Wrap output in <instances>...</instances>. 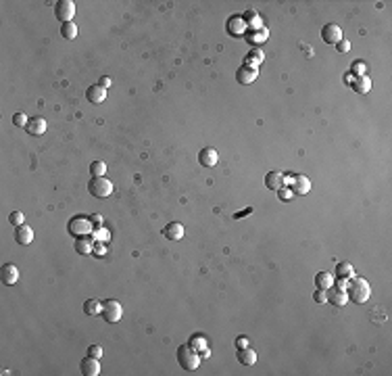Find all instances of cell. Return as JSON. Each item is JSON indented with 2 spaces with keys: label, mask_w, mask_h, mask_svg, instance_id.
Wrapping results in <instances>:
<instances>
[{
  "label": "cell",
  "mask_w": 392,
  "mask_h": 376,
  "mask_svg": "<svg viewBox=\"0 0 392 376\" xmlns=\"http://www.w3.org/2000/svg\"><path fill=\"white\" fill-rule=\"evenodd\" d=\"M248 343H250L248 336H246V334H240L238 339H236V347H238V349H244V347H248Z\"/></svg>",
  "instance_id": "f35d334b"
},
{
  "label": "cell",
  "mask_w": 392,
  "mask_h": 376,
  "mask_svg": "<svg viewBox=\"0 0 392 376\" xmlns=\"http://www.w3.org/2000/svg\"><path fill=\"white\" fill-rule=\"evenodd\" d=\"M67 230H69V234H71V236L84 238V236H88V234L94 232V224H92L90 215H75V217L69 219Z\"/></svg>",
  "instance_id": "3957f363"
},
{
  "label": "cell",
  "mask_w": 392,
  "mask_h": 376,
  "mask_svg": "<svg viewBox=\"0 0 392 376\" xmlns=\"http://www.w3.org/2000/svg\"><path fill=\"white\" fill-rule=\"evenodd\" d=\"M365 71H367V65L363 61H355L350 65V73L355 75V77H359V75H365Z\"/></svg>",
  "instance_id": "1f68e13d"
},
{
  "label": "cell",
  "mask_w": 392,
  "mask_h": 376,
  "mask_svg": "<svg viewBox=\"0 0 392 376\" xmlns=\"http://www.w3.org/2000/svg\"><path fill=\"white\" fill-rule=\"evenodd\" d=\"M188 345H190L192 349L198 351V353H200L202 349H207V347H209V345H207V336H205V334H192V336H190V341H188Z\"/></svg>",
  "instance_id": "f546056e"
},
{
  "label": "cell",
  "mask_w": 392,
  "mask_h": 376,
  "mask_svg": "<svg viewBox=\"0 0 392 376\" xmlns=\"http://www.w3.org/2000/svg\"><path fill=\"white\" fill-rule=\"evenodd\" d=\"M73 15H75V2L73 0H59V2L54 4V17L61 21V25L63 23H71Z\"/></svg>",
  "instance_id": "52a82bcc"
},
{
  "label": "cell",
  "mask_w": 392,
  "mask_h": 376,
  "mask_svg": "<svg viewBox=\"0 0 392 376\" xmlns=\"http://www.w3.org/2000/svg\"><path fill=\"white\" fill-rule=\"evenodd\" d=\"M163 236L167 240H179L184 238V226L179 222H169L165 228H163Z\"/></svg>",
  "instance_id": "ac0fdd59"
},
{
  "label": "cell",
  "mask_w": 392,
  "mask_h": 376,
  "mask_svg": "<svg viewBox=\"0 0 392 376\" xmlns=\"http://www.w3.org/2000/svg\"><path fill=\"white\" fill-rule=\"evenodd\" d=\"M88 192L96 199H107L113 194V182L105 176H92L88 182Z\"/></svg>",
  "instance_id": "277c9868"
},
{
  "label": "cell",
  "mask_w": 392,
  "mask_h": 376,
  "mask_svg": "<svg viewBox=\"0 0 392 376\" xmlns=\"http://www.w3.org/2000/svg\"><path fill=\"white\" fill-rule=\"evenodd\" d=\"M257 75H259V69L248 67V65H242L238 71H236V80H238V84L246 86V84H253L257 80Z\"/></svg>",
  "instance_id": "2e32d148"
},
{
  "label": "cell",
  "mask_w": 392,
  "mask_h": 376,
  "mask_svg": "<svg viewBox=\"0 0 392 376\" xmlns=\"http://www.w3.org/2000/svg\"><path fill=\"white\" fill-rule=\"evenodd\" d=\"M9 222L17 228V226H23V222H25V215L21 213V211H13V213L9 215Z\"/></svg>",
  "instance_id": "d6a6232c"
},
{
  "label": "cell",
  "mask_w": 392,
  "mask_h": 376,
  "mask_svg": "<svg viewBox=\"0 0 392 376\" xmlns=\"http://www.w3.org/2000/svg\"><path fill=\"white\" fill-rule=\"evenodd\" d=\"M15 240H17L19 245H29V242L34 240V230H31L27 224L17 226V230H15Z\"/></svg>",
  "instance_id": "ffe728a7"
},
{
  "label": "cell",
  "mask_w": 392,
  "mask_h": 376,
  "mask_svg": "<svg viewBox=\"0 0 392 376\" xmlns=\"http://www.w3.org/2000/svg\"><path fill=\"white\" fill-rule=\"evenodd\" d=\"M75 251L80 255H90L92 251H94V242L90 238H86V236L84 238H77L75 240Z\"/></svg>",
  "instance_id": "83f0119b"
},
{
  "label": "cell",
  "mask_w": 392,
  "mask_h": 376,
  "mask_svg": "<svg viewBox=\"0 0 392 376\" xmlns=\"http://www.w3.org/2000/svg\"><path fill=\"white\" fill-rule=\"evenodd\" d=\"M100 86H103V88H109V86H111L113 82H111V77H107V75H103V77H100V82H98Z\"/></svg>",
  "instance_id": "60d3db41"
},
{
  "label": "cell",
  "mask_w": 392,
  "mask_h": 376,
  "mask_svg": "<svg viewBox=\"0 0 392 376\" xmlns=\"http://www.w3.org/2000/svg\"><path fill=\"white\" fill-rule=\"evenodd\" d=\"M327 301H330L332 305H336V307H344V305L348 303V295L344 288H338L336 284H332L330 288H327Z\"/></svg>",
  "instance_id": "8fae6325"
},
{
  "label": "cell",
  "mask_w": 392,
  "mask_h": 376,
  "mask_svg": "<svg viewBox=\"0 0 392 376\" xmlns=\"http://www.w3.org/2000/svg\"><path fill=\"white\" fill-rule=\"evenodd\" d=\"M27 121H29V117H25L23 113H15V115H13V123L17 125V128H25Z\"/></svg>",
  "instance_id": "836d02e7"
},
{
  "label": "cell",
  "mask_w": 392,
  "mask_h": 376,
  "mask_svg": "<svg viewBox=\"0 0 392 376\" xmlns=\"http://www.w3.org/2000/svg\"><path fill=\"white\" fill-rule=\"evenodd\" d=\"M263 59H265V54H263V50H259V48H253L248 52V57L244 59V65H248V67H255V69H259V65L263 63Z\"/></svg>",
  "instance_id": "cb8c5ba5"
},
{
  "label": "cell",
  "mask_w": 392,
  "mask_h": 376,
  "mask_svg": "<svg viewBox=\"0 0 392 376\" xmlns=\"http://www.w3.org/2000/svg\"><path fill=\"white\" fill-rule=\"evenodd\" d=\"M321 40L326 44H338L342 40V27L338 23H326L324 27H321Z\"/></svg>",
  "instance_id": "9c48e42d"
},
{
  "label": "cell",
  "mask_w": 392,
  "mask_h": 376,
  "mask_svg": "<svg viewBox=\"0 0 392 376\" xmlns=\"http://www.w3.org/2000/svg\"><path fill=\"white\" fill-rule=\"evenodd\" d=\"M90 219H92L94 228H100V226H103V215H100V213H92Z\"/></svg>",
  "instance_id": "ab89813d"
},
{
  "label": "cell",
  "mask_w": 392,
  "mask_h": 376,
  "mask_svg": "<svg viewBox=\"0 0 392 376\" xmlns=\"http://www.w3.org/2000/svg\"><path fill=\"white\" fill-rule=\"evenodd\" d=\"M336 276H338V278H347V280H350L352 276H355V268H352V263H348V261H340L338 265H336Z\"/></svg>",
  "instance_id": "484cf974"
},
{
  "label": "cell",
  "mask_w": 392,
  "mask_h": 376,
  "mask_svg": "<svg viewBox=\"0 0 392 376\" xmlns=\"http://www.w3.org/2000/svg\"><path fill=\"white\" fill-rule=\"evenodd\" d=\"M107 171V163L105 161H92L90 163V174L92 176H105Z\"/></svg>",
  "instance_id": "4dcf8cb0"
},
{
  "label": "cell",
  "mask_w": 392,
  "mask_h": 376,
  "mask_svg": "<svg viewBox=\"0 0 392 376\" xmlns=\"http://www.w3.org/2000/svg\"><path fill=\"white\" fill-rule=\"evenodd\" d=\"M77 31H80V29H77V25H75L73 21L71 23H63V25H61V36L65 38V40H75Z\"/></svg>",
  "instance_id": "f1b7e54d"
},
{
  "label": "cell",
  "mask_w": 392,
  "mask_h": 376,
  "mask_svg": "<svg viewBox=\"0 0 392 376\" xmlns=\"http://www.w3.org/2000/svg\"><path fill=\"white\" fill-rule=\"evenodd\" d=\"M88 355L90 357H103V347H100V345H90V347H88Z\"/></svg>",
  "instance_id": "d590c367"
},
{
  "label": "cell",
  "mask_w": 392,
  "mask_h": 376,
  "mask_svg": "<svg viewBox=\"0 0 392 376\" xmlns=\"http://www.w3.org/2000/svg\"><path fill=\"white\" fill-rule=\"evenodd\" d=\"M265 186L269 188V190H280V188L286 186V180H284V174H280V171H269L267 176H265Z\"/></svg>",
  "instance_id": "d6986e66"
},
{
  "label": "cell",
  "mask_w": 392,
  "mask_h": 376,
  "mask_svg": "<svg viewBox=\"0 0 392 376\" xmlns=\"http://www.w3.org/2000/svg\"><path fill=\"white\" fill-rule=\"evenodd\" d=\"M177 364L184 368L186 372H192L198 368L200 364V353L196 349H192L190 345H182V347H177Z\"/></svg>",
  "instance_id": "7a4b0ae2"
},
{
  "label": "cell",
  "mask_w": 392,
  "mask_h": 376,
  "mask_svg": "<svg viewBox=\"0 0 392 376\" xmlns=\"http://www.w3.org/2000/svg\"><path fill=\"white\" fill-rule=\"evenodd\" d=\"M25 130H27V134H31V136H42L44 132L48 130V123H46L44 117L36 115V117H29V121H27V125H25Z\"/></svg>",
  "instance_id": "7c38bea8"
},
{
  "label": "cell",
  "mask_w": 392,
  "mask_h": 376,
  "mask_svg": "<svg viewBox=\"0 0 392 376\" xmlns=\"http://www.w3.org/2000/svg\"><path fill=\"white\" fill-rule=\"evenodd\" d=\"M242 19L246 21V27H248V29H259V27H263L261 17H259L255 11H246L244 15H242Z\"/></svg>",
  "instance_id": "4316f807"
},
{
  "label": "cell",
  "mask_w": 392,
  "mask_h": 376,
  "mask_svg": "<svg viewBox=\"0 0 392 376\" xmlns=\"http://www.w3.org/2000/svg\"><path fill=\"white\" fill-rule=\"evenodd\" d=\"M217 159H219V155H217V151H215L213 146H205V148H200V153H198V161H200V165H202V167H215Z\"/></svg>",
  "instance_id": "9a60e30c"
},
{
  "label": "cell",
  "mask_w": 392,
  "mask_h": 376,
  "mask_svg": "<svg viewBox=\"0 0 392 376\" xmlns=\"http://www.w3.org/2000/svg\"><path fill=\"white\" fill-rule=\"evenodd\" d=\"M0 280H2L4 286L17 284V280H19V268H17L15 263H4L2 268H0Z\"/></svg>",
  "instance_id": "30bf717a"
},
{
  "label": "cell",
  "mask_w": 392,
  "mask_h": 376,
  "mask_svg": "<svg viewBox=\"0 0 392 376\" xmlns=\"http://www.w3.org/2000/svg\"><path fill=\"white\" fill-rule=\"evenodd\" d=\"M253 209H246V211H240V213H236V217H242V215H246V213H250Z\"/></svg>",
  "instance_id": "7bdbcfd3"
},
{
  "label": "cell",
  "mask_w": 392,
  "mask_h": 376,
  "mask_svg": "<svg viewBox=\"0 0 392 376\" xmlns=\"http://www.w3.org/2000/svg\"><path fill=\"white\" fill-rule=\"evenodd\" d=\"M267 38H269V29L267 27H259V29H248L246 31V40L250 42L257 48L259 44H263V42H267Z\"/></svg>",
  "instance_id": "e0dca14e"
},
{
  "label": "cell",
  "mask_w": 392,
  "mask_h": 376,
  "mask_svg": "<svg viewBox=\"0 0 392 376\" xmlns=\"http://www.w3.org/2000/svg\"><path fill=\"white\" fill-rule=\"evenodd\" d=\"M313 301L315 303H327V293L321 291V288H317V291L313 293Z\"/></svg>",
  "instance_id": "8d00e7d4"
},
{
  "label": "cell",
  "mask_w": 392,
  "mask_h": 376,
  "mask_svg": "<svg viewBox=\"0 0 392 376\" xmlns=\"http://www.w3.org/2000/svg\"><path fill=\"white\" fill-rule=\"evenodd\" d=\"M352 90H355L357 94H367V92H370L371 90V80H370V75H359V77H355V80H352Z\"/></svg>",
  "instance_id": "44dd1931"
},
{
  "label": "cell",
  "mask_w": 392,
  "mask_h": 376,
  "mask_svg": "<svg viewBox=\"0 0 392 376\" xmlns=\"http://www.w3.org/2000/svg\"><path fill=\"white\" fill-rule=\"evenodd\" d=\"M292 194H294V192L290 190V188H286V186H284V188H280V190H278V197H280L282 201H290V199H292Z\"/></svg>",
  "instance_id": "74e56055"
},
{
  "label": "cell",
  "mask_w": 392,
  "mask_h": 376,
  "mask_svg": "<svg viewBox=\"0 0 392 376\" xmlns=\"http://www.w3.org/2000/svg\"><path fill=\"white\" fill-rule=\"evenodd\" d=\"M238 362L244 364V366H255L257 364V351L244 347V349H238Z\"/></svg>",
  "instance_id": "603a6c76"
},
{
  "label": "cell",
  "mask_w": 392,
  "mask_h": 376,
  "mask_svg": "<svg viewBox=\"0 0 392 376\" xmlns=\"http://www.w3.org/2000/svg\"><path fill=\"white\" fill-rule=\"evenodd\" d=\"M334 284V274L332 272H317L315 274V286L321 291H327Z\"/></svg>",
  "instance_id": "7402d4cb"
},
{
  "label": "cell",
  "mask_w": 392,
  "mask_h": 376,
  "mask_svg": "<svg viewBox=\"0 0 392 376\" xmlns=\"http://www.w3.org/2000/svg\"><path fill=\"white\" fill-rule=\"evenodd\" d=\"M86 98H88V103L92 105H100L107 100V88H103L100 84H94L90 86L88 90H86Z\"/></svg>",
  "instance_id": "4fadbf2b"
},
{
  "label": "cell",
  "mask_w": 392,
  "mask_h": 376,
  "mask_svg": "<svg viewBox=\"0 0 392 376\" xmlns=\"http://www.w3.org/2000/svg\"><path fill=\"white\" fill-rule=\"evenodd\" d=\"M352 80H355V75H352V73H348V75H344V82H347V84H352Z\"/></svg>",
  "instance_id": "b9f144b4"
},
{
  "label": "cell",
  "mask_w": 392,
  "mask_h": 376,
  "mask_svg": "<svg viewBox=\"0 0 392 376\" xmlns=\"http://www.w3.org/2000/svg\"><path fill=\"white\" fill-rule=\"evenodd\" d=\"M286 184L290 186V190H292L294 194H299V197H303V194H307L311 190V180L307 176L303 174H290V176H284Z\"/></svg>",
  "instance_id": "8992f818"
},
{
  "label": "cell",
  "mask_w": 392,
  "mask_h": 376,
  "mask_svg": "<svg viewBox=\"0 0 392 376\" xmlns=\"http://www.w3.org/2000/svg\"><path fill=\"white\" fill-rule=\"evenodd\" d=\"M80 372L84 376H98L100 374V364H98V357H84L80 362Z\"/></svg>",
  "instance_id": "5bb4252c"
},
{
  "label": "cell",
  "mask_w": 392,
  "mask_h": 376,
  "mask_svg": "<svg viewBox=\"0 0 392 376\" xmlns=\"http://www.w3.org/2000/svg\"><path fill=\"white\" fill-rule=\"evenodd\" d=\"M225 29L232 38H242V36H246V31H248L246 21L242 19V15H232L225 23Z\"/></svg>",
  "instance_id": "ba28073f"
},
{
  "label": "cell",
  "mask_w": 392,
  "mask_h": 376,
  "mask_svg": "<svg viewBox=\"0 0 392 376\" xmlns=\"http://www.w3.org/2000/svg\"><path fill=\"white\" fill-rule=\"evenodd\" d=\"M84 313L86 316H98V313H103V301L88 299L84 303Z\"/></svg>",
  "instance_id": "d4e9b609"
},
{
  "label": "cell",
  "mask_w": 392,
  "mask_h": 376,
  "mask_svg": "<svg viewBox=\"0 0 392 376\" xmlns=\"http://www.w3.org/2000/svg\"><path fill=\"white\" fill-rule=\"evenodd\" d=\"M100 316L105 318V322L117 324V322L121 320V316H123L121 303L117 301V299H107V301H103V313H100Z\"/></svg>",
  "instance_id": "5b68a950"
},
{
  "label": "cell",
  "mask_w": 392,
  "mask_h": 376,
  "mask_svg": "<svg viewBox=\"0 0 392 376\" xmlns=\"http://www.w3.org/2000/svg\"><path fill=\"white\" fill-rule=\"evenodd\" d=\"M347 295L352 303H365L371 295V288H370V282L365 278H359V276H352L348 280V286H347Z\"/></svg>",
  "instance_id": "6da1fadb"
},
{
  "label": "cell",
  "mask_w": 392,
  "mask_h": 376,
  "mask_svg": "<svg viewBox=\"0 0 392 376\" xmlns=\"http://www.w3.org/2000/svg\"><path fill=\"white\" fill-rule=\"evenodd\" d=\"M336 50H338L340 54H347V52L350 50V42L347 40V38H342V40H340L338 44H336Z\"/></svg>",
  "instance_id": "e575fe53"
}]
</instances>
